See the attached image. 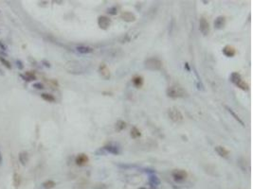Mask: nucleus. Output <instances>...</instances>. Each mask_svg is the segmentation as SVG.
I'll return each instance as SVG.
<instances>
[{
  "label": "nucleus",
  "instance_id": "f257e3e1",
  "mask_svg": "<svg viewBox=\"0 0 253 189\" xmlns=\"http://www.w3.org/2000/svg\"><path fill=\"white\" fill-rule=\"evenodd\" d=\"M65 69L67 71L68 73L74 74V75H80L83 74L85 69L84 65L81 62L77 61H68L65 64Z\"/></svg>",
  "mask_w": 253,
  "mask_h": 189
},
{
  "label": "nucleus",
  "instance_id": "f03ea898",
  "mask_svg": "<svg viewBox=\"0 0 253 189\" xmlns=\"http://www.w3.org/2000/svg\"><path fill=\"white\" fill-rule=\"evenodd\" d=\"M166 94L169 98H184L187 93L186 91L180 86H170L166 91Z\"/></svg>",
  "mask_w": 253,
  "mask_h": 189
},
{
  "label": "nucleus",
  "instance_id": "7ed1b4c3",
  "mask_svg": "<svg viewBox=\"0 0 253 189\" xmlns=\"http://www.w3.org/2000/svg\"><path fill=\"white\" fill-rule=\"evenodd\" d=\"M145 68L151 71H157L159 70L162 67V62L157 58H148L146 61L144 62Z\"/></svg>",
  "mask_w": 253,
  "mask_h": 189
},
{
  "label": "nucleus",
  "instance_id": "20e7f679",
  "mask_svg": "<svg viewBox=\"0 0 253 189\" xmlns=\"http://www.w3.org/2000/svg\"><path fill=\"white\" fill-rule=\"evenodd\" d=\"M168 115L170 117V119L172 121H174V122H181V121H183L184 117L182 115L181 112H180L177 108L175 107H172L169 109L168 111Z\"/></svg>",
  "mask_w": 253,
  "mask_h": 189
},
{
  "label": "nucleus",
  "instance_id": "39448f33",
  "mask_svg": "<svg viewBox=\"0 0 253 189\" xmlns=\"http://www.w3.org/2000/svg\"><path fill=\"white\" fill-rule=\"evenodd\" d=\"M139 35V30H137V29H132V30L128 31L126 34L121 38V43H129V42H132L135 39H137Z\"/></svg>",
  "mask_w": 253,
  "mask_h": 189
},
{
  "label": "nucleus",
  "instance_id": "423d86ee",
  "mask_svg": "<svg viewBox=\"0 0 253 189\" xmlns=\"http://www.w3.org/2000/svg\"><path fill=\"white\" fill-rule=\"evenodd\" d=\"M172 176H173V178L175 182L180 183V182H183V181H185L187 179L188 173L183 169H175L173 171Z\"/></svg>",
  "mask_w": 253,
  "mask_h": 189
},
{
  "label": "nucleus",
  "instance_id": "0eeeda50",
  "mask_svg": "<svg viewBox=\"0 0 253 189\" xmlns=\"http://www.w3.org/2000/svg\"><path fill=\"white\" fill-rule=\"evenodd\" d=\"M199 30L203 35H208L209 33V24L204 17H201L199 20Z\"/></svg>",
  "mask_w": 253,
  "mask_h": 189
},
{
  "label": "nucleus",
  "instance_id": "6e6552de",
  "mask_svg": "<svg viewBox=\"0 0 253 189\" xmlns=\"http://www.w3.org/2000/svg\"><path fill=\"white\" fill-rule=\"evenodd\" d=\"M111 25V20L107 17V16L104 15H101V16H99L98 18V26L100 27L101 29H107Z\"/></svg>",
  "mask_w": 253,
  "mask_h": 189
},
{
  "label": "nucleus",
  "instance_id": "1a4fd4ad",
  "mask_svg": "<svg viewBox=\"0 0 253 189\" xmlns=\"http://www.w3.org/2000/svg\"><path fill=\"white\" fill-rule=\"evenodd\" d=\"M99 74H100L101 77L105 79V81H107V79H109L110 77H111V73H110V70L109 68L107 67L104 64H101L100 65V67H99Z\"/></svg>",
  "mask_w": 253,
  "mask_h": 189
},
{
  "label": "nucleus",
  "instance_id": "9d476101",
  "mask_svg": "<svg viewBox=\"0 0 253 189\" xmlns=\"http://www.w3.org/2000/svg\"><path fill=\"white\" fill-rule=\"evenodd\" d=\"M88 157L86 156V154L84 153H81L79 154L78 156L76 157L75 159V163L77 166H85L86 164L88 163Z\"/></svg>",
  "mask_w": 253,
  "mask_h": 189
},
{
  "label": "nucleus",
  "instance_id": "9b49d317",
  "mask_svg": "<svg viewBox=\"0 0 253 189\" xmlns=\"http://www.w3.org/2000/svg\"><path fill=\"white\" fill-rule=\"evenodd\" d=\"M121 18L125 21V22H134V21H136V16L134 13H132V12L130 11H124L122 12V13L121 14Z\"/></svg>",
  "mask_w": 253,
  "mask_h": 189
},
{
  "label": "nucleus",
  "instance_id": "f8f14e48",
  "mask_svg": "<svg viewBox=\"0 0 253 189\" xmlns=\"http://www.w3.org/2000/svg\"><path fill=\"white\" fill-rule=\"evenodd\" d=\"M226 25V18L224 16H218L214 21V28L216 29H222Z\"/></svg>",
  "mask_w": 253,
  "mask_h": 189
},
{
  "label": "nucleus",
  "instance_id": "ddd939ff",
  "mask_svg": "<svg viewBox=\"0 0 253 189\" xmlns=\"http://www.w3.org/2000/svg\"><path fill=\"white\" fill-rule=\"evenodd\" d=\"M223 54H224L225 56L227 57H233L235 55V53H236V51H235V48L233 47H230V45H226V47L223 48Z\"/></svg>",
  "mask_w": 253,
  "mask_h": 189
},
{
  "label": "nucleus",
  "instance_id": "4468645a",
  "mask_svg": "<svg viewBox=\"0 0 253 189\" xmlns=\"http://www.w3.org/2000/svg\"><path fill=\"white\" fill-rule=\"evenodd\" d=\"M104 150L105 152H109V153H112V154H116L118 155L121 153V150H119V148H118L117 146H112V145H109V146H105L104 147Z\"/></svg>",
  "mask_w": 253,
  "mask_h": 189
},
{
  "label": "nucleus",
  "instance_id": "2eb2a0df",
  "mask_svg": "<svg viewBox=\"0 0 253 189\" xmlns=\"http://www.w3.org/2000/svg\"><path fill=\"white\" fill-rule=\"evenodd\" d=\"M215 151L218 153V155H219V156L224 157V158H227V157L229 156V150L226 149L224 147H222V146H217V147H215Z\"/></svg>",
  "mask_w": 253,
  "mask_h": 189
},
{
  "label": "nucleus",
  "instance_id": "dca6fc26",
  "mask_svg": "<svg viewBox=\"0 0 253 189\" xmlns=\"http://www.w3.org/2000/svg\"><path fill=\"white\" fill-rule=\"evenodd\" d=\"M76 51L81 54H89L93 52V48L90 47H85V45H79L76 47Z\"/></svg>",
  "mask_w": 253,
  "mask_h": 189
},
{
  "label": "nucleus",
  "instance_id": "f3484780",
  "mask_svg": "<svg viewBox=\"0 0 253 189\" xmlns=\"http://www.w3.org/2000/svg\"><path fill=\"white\" fill-rule=\"evenodd\" d=\"M225 107H226V109H227V110H228V112L230 113V115L233 116V118H234L235 120H236V121H238V123H240L242 126H245V123H244V121H243L241 118H240L238 115H236V113H235V112L232 110V109H231L230 107H229V106H227V105H226Z\"/></svg>",
  "mask_w": 253,
  "mask_h": 189
},
{
  "label": "nucleus",
  "instance_id": "a211bd4d",
  "mask_svg": "<svg viewBox=\"0 0 253 189\" xmlns=\"http://www.w3.org/2000/svg\"><path fill=\"white\" fill-rule=\"evenodd\" d=\"M242 81V78H241V75H240L238 72H233L232 74L230 75V81L234 83L235 85L237 84L238 82H240Z\"/></svg>",
  "mask_w": 253,
  "mask_h": 189
},
{
  "label": "nucleus",
  "instance_id": "6ab92c4d",
  "mask_svg": "<svg viewBox=\"0 0 253 189\" xmlns=\"http://www.w3.org/2000/svg\"><path fill=\"white\" fill-rule=\"evenodd\" d=\"M132 82L136 87H141L143 84V78L140 77V76H136V77L133 78L132 79Z\"/></svg>",
  "mask_w": 253,
  "mask_h": 189
},
{
  "label": "nucleus",
  "instance_id": "aec40b11",
  "mask_svg": "<svg viewBox=\"0 0 253 189\" xmlns=\"http://www.w3.org/2000/svg\"><path fill=\"white\" fill-rule=\"evenodd\" d=\"M19 161L22 165H26L29 161V154L26 151H22L19 153Z\"/></svg>",
  "mask_w": 253,
  "mask_h": 189
},
{
  "label": "nucleus",
  "instance_id": "412c9836",
  "mask_svg": "<svg viewBox=\"0 0 253 189\" xmlns=\"http://www.w3.org/2000/svg\"><path fill=\"white\" fill-rule=\"evenodd\" d=\"M125 127H126V123L122 120H119L115 124V129L117 132H121L122 130L125 129Z\"/></svg>",
  "mask_w": 253,
  "mask_h": 189
},
{
  "label": "nucleus",
  "instance_id": "4be33fe9",
  "mask_svg": "<svg viewBox=\"0 0 253 189\" xmlns=\"http://www.w3.org/2000/svg\"><path fill=\"white\" fill-rule=\"evenodd\" d=\"M21 77L27 81H34V79H36L35 75H34L32 72H26L25 75H21Z\"/></svg>",
  "mask_w": 253,
  "mask_h": 189
},
{
  "label": "nucleus",
  "instance_id": "5701e85b",
  "mask_svg": "<svg viewBox=\"0 0 253 189\" xmlns=\"http://www.w3.org/2000/svg\"><path fill=\"white\" fill-rule=\"evenodd\" d=\"M41 96H42L43 99L46 100V101H49V102H54V101H55V98H54L52 95H50V94H46V93H44V94L41 95Z\"/></svg>",
  "mask_w": 253,
  "mask_h": 189
},
{
  "label": "nucleus",
  "instance_id": "b1692460",
  "mask_svg": "<svg viewBox=\"0 0 253 189\" xmlns=\"http://www.w3.org/2000/svg\"><path fill=\"white\" fill-rule=\"evenodd\" d=\"M140 135H141V133H140L139 130L138 128L134 127V128L131 130V137H132V138L136 139V138L140 137Z\"/></svg>",
  "mask_w": 253,
  "mask_h": 189
},
{
  "label": "nucleus",
  "instance_id": "393cba45",
  "mask_svg": "<svg viewBox=\"0 0 253 189\" xmlns=\"http://www.w3.org/2000/svg\"><path fill=\"white\" fill-rule=\"evenodd\" d=\"M236 86L238 87V88H240V89H242V90H244V91H247V90H248V84L247 82H245L242 79L241 81L240 82H238L237 84H236Z\"/></svg>",
  "mask_w": 253,
  "mask_h": 189
},
{
  "label": "nucleus",
  "instance_id": "a878e982",
  "mask_svg": "<svg viewBox=\"0 0 253 189\" xmlns=\"http://www.w3.org/2000/svg\"><path fill=\"white\" fill-rule=\"evenodd\" d=\"M43 186H44L46 189H51L55 186V183L53 181H46L44 183H43Z\"/></svg>",
  "mask_w": 253,
  "mask_h": 189
},
{
  "label": "nucleus",
  "instance_id": "bb28decb",
  "mask_svg": "<svg viewBox=\"0 0 253 189\" xmlns=\"http://www.w3.org/2000/svg\"><path fill=\"white\" fill-rule=\"evenodd\" d=\"M107 13L110 15H116L118 13V8L117 7H111L107 10Z\"/></svg>",
  "mask_w": 253,
  "mask_h": 189
},
{
  "label": "nucleus",
  "instance_id": "cd10ccee",
  "mask_svg": "<svg viewBox=\"0 0 253 189\" xmlns=\"http://www.w3.org/2000/svg\"><path fill=\"white\" fill-rule=\"evenodd\" d=\"M20 181H21V179H20V177H19V175L18 174H14V185L15 186H18L19 184H20Z\"/></svg>",
  "mask_w": 253,
  "mask_h": 189
},
{
  "label": "nucleus",
  "instance_id": "c85d7f7f",
  "mask_svg": "<svg viewBox=\"0 0 253 189\" xmlns=\"http://www.w3.org/2000/svg\"><path fill=\"white\" fill-rule=\"evenodd\" d=\"M0 62H1L2 64H3L4 65H5L6 67H8L9 69H11V64H10V62H9L8 61H6L5 59H4V58L0 57Z\"/></svg>",
  "mask_w": 253,
  "mask_h": 189
},
{
  "label": "nucleus",
  "instance_id": "c756f323",
  "mask_svg": "<svg viewBox=\"0 0 253 189\" xmlns=\"http://www.w3.org/2000/svg\"><path fill=\"white\" fill-rule=\"evenodd\" d=\"M94 189H107V187L104 183H99V184H97V185H95Z\"/></svg>",
  "mask_w": 253,
  "mask_h": 189
},
{
  "label": "nucleus",
  "instance_id": "7c9ffc66",
  "mask_svg": "<svg viewBox=\"0 0 253 189\" xmlns=\"http://www.w3.org/2000/svg\"><path fill=\"white\" fill-rule=\"evenodd\" d=\"M33 87L36 88V89H44V85L42 84V83L38 82V83H34L33 84Z\"/></svg>",
  "mask_w": 253,
  "mask_h": 189
},
{
  "label": "nucleus",
  "instance_id": "2f4dec72",
  "mask_svg": "<svg viewBox=\"0 0 253 189\" xmlns=\"http://www.w3.org/2000/svg\"><path fill=\"white\" fill-rule=\"evenodd\" d=\"M16 64H17V66H18L20 69H22V68H23V65H21L22 64H21V62H20V61H17V62H16Z\"/></svg>",
  "mask_w": 253,
  "mask_h": 189
},
{
  "label": "nucleus",
  "instance_id": "473e14b6",
  "mask_svg": "<svg viewBox=\"0 0 253 189\" xmlns=\"http://www.w3.org/2000/svg\"><path fill=\"white\" fill-rule=\"evenodd\" d=\"M185 66H186V68H187V70H188V71H190V67H189V65H188V64H187V62H186V64H185Z\"/></svg>",
  "mask_w": 253,
  "mask_h": 189
},
{
  "label": "nucleus",
  "instance_id": "72a5a7b5",
  "mask_svg": "<svg viewBox=\"0 0 253 189\" xmlns=\"http://www.w3.org/2000/svg\"><path fill=\"white\" fill-rule=\"evenodd\" d=\"M0 47H2L3 49H6V47H5V45H2L1 43H0Z\"/></svg>",
  "mask_w": 253,
  "mask_h": 189
},
{
  "label": "nucleus",
  "instance_id": "f704fd0d",
  "mask_svg": "<svg viewBox=\"0 0 253 189\" xmlns=\"http://www.w3.org/2000/svg\"><path fill=\"white\" fill-rule=\"evenodd\" d=\"M0 72H1V70H0Z\"/></svg>",
  "mask_w": 253,
  "mask_h": 189
}]
</instances>
